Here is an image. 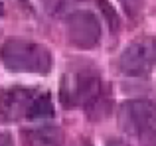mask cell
Here are the masks:
<instances>
[{
    "instance_id": "cell-1",
    "label": "cell",
    "mask_w": 156,
    "mask_h": 146,
    "mask_svg": "<svg viewBox=\"0 0 156 146\" xmlns=\"http://www.w3.org/2000/svg\"><path fill=\"white\" fill-rule=\"evenodd\" d=\"M4 67L18 73H48L51 69V54L46 46L28 40H6L0 47Z\"/></svg>"
},
{
    "instance_id": "cell-2",
    "label": "cell",
    "mask_w": 156,
    "mask_h": 146,
    "mask_svg": "<svg viewBox=\"0 0 156 146\" xmlns=\"http://www.w3.org/2000/svg\"><path fill=\"white\" fill-rule=\"evenodd\" d=\"M61 103L65 107H85L89 115H95L97 107L103 103V85L97 73L91 69L69 71L61 81Z\"/></svg>"
},
{
    "instance_id": "cell-3",
    "label": "cell",
    "mask_w": 156,
    "mask_h": 146,
    "mask_svg": "<svg viewBox=\"0 0 156 146\" xmlns=\"http://www.w3.org/2000/svg\"><path fill=\"white\" fill-rule=\"evenodd\" d=\"M119 67L129 77L148 75L156 67V40L154 38H138L130 46L122 50L119 57Z\"/></svg>"
},
{
    "instance_id": "cell-4",
    "label": "cell",
    "mask_w": 156,
    "mask_h": 146,
    "mask_svg": "<svg viewBox=\"0 0 156 146\" xmlns=\"http://www.w3.org/2000/svg\"><path fill=\"white\" fill-rule=\"evenodd\" d=\"M121 127L130 134L156 128V103L150 99H133L121 107Z\"/></svg>"
},
{
    "instance_id": "cell-5",
    "label": "cell",
    "mask_w": 156,
    "mask_h": 146,
    "mask_svg": "<svg viewBox=\"0 0 156 146\" xmlns=\"http://www.w3.org/2000/svg\"><path fill=\"white\" fill-rule=\"evenodd\" d=\"M67 36L73 46L81 50H91L101 38V26L91 12L79 10L67 18Z\"/></svg>"
},
{
    "instance_id": "cell-6",
    "label": "cell",
    "mask_w": 156,
    "mask_h": 146,
    "mask_svg": "<svg viewBox=\"0 0 156 146\" xmlns=\"http://www.w3.org/2000/svg\"><path fill=\"white\" fill-rule=\"evenodd\" d=\"M36 91L28 87H10L0 91V123H14L26 116Z\"/></svg>"
},
{
    "instance_id": "cell-7",
    "label": "cell",
    "mask_w": 156,
    "mask_h": 146,
    "mask_svg": "<svg viewBox=\"0 0 156 146\" xmlns=\"http://www.w3.org/2000/svg\"><path fill=\"white\" fill-rule=\"evenodd\" d=\"M26 146H63V132L57 127H42L24 132Z\"/></svg>"
},
{
    "instance_id": "cell-8",
    "label": "cell",
    "mask_w": 156,
    "mask_h": 146,
    "mask_svg": "<svg viewBox=\"0 0 156 146\" xmlns=\"http://www.w3.org/2000/svg\"><path fill=\"white\" fill-rule=\"evenodd\" d=\"M26 116L30 120H42V119H50L53 116V105H51V99L50 95H38L36 93L34 99L30 101V107H28V113Z\"/></svg>"
},
{
    "instance_id": "cell-9",
    "label": "cell",
    "mask_w": 156,
    "mask_h": 146,
    "mask_svg": "<svg viewBox=\"0 0 156 146\" xmlns=\"http://www.w3.org/2000/svg\"><path fill=\"white\" fill-rule=\"evenodd\" d=\"M119 2L122 4V8H125L126 14L133 16V18L142 10V0H119Z\"/></svg>"
},
{
    "instance_id": "cell-10",
    "label": "cell",
    "mask_w": 156,
    "mask_h": 146,
    "mask_svg": "<svg viewBox=\"0 0 156 146\" xmlns=\"http://www.w3.org/2000/svg\"><path fill=\"white\" fill-rule=\"evenodd\" d=\"M140 138H142L140 146H156V128H150V130L142 132Z\"/></svg>"
},
{
    "instance_id": "cell-11",
    "label": "cell",
    "mask_w": 156,
    "mask_h": 146,
    "mask_svg": "<svg viewBox=\"0 0 156 146\" xmlns=\"http://www.w3.org/2000/svg\"><path fill=\"white\" fill-rule=\"evenodd\" d=\"M0 146H12V138L8 132H0Z\"/></svg>"
},
{
    "instance_id": "cell-12",
    "label": "cell",
    "mask_w": 156,
    "mask_h": 146,
    "mask_svg": "<svg viewBox=\"0 0 156 146\" xmlns=\"http://www.w3.org/2000/svg\"><path fill=\"white\" fill-rule=\"evenodd\" d=\"M107 146H129V144H126V142H122V140L113 138V140H109V142H107Z\"/></svg>"
},
{
    "instance_id": "cell-13",
    "label": "cell",
    "mask_w": 156,
    "mask_h": 146,
    "mask_svg": "<svg viewBox=\"0 0 156 146\" xmlns=\"http://www.w3.org/2000/svg\"><path fill=\"white\" fill-rule=\"evenodd\" d=\"M0 14H2V2H0Z\"/></svg>"
},
{
    "instance_id": "cell-14",
    "label": "cell",
    "mask_w": 156,
    "mask_h": 146,
    "mask_svg": "<svg viewBox=\"0 0 156 146\" xmlns=\"http://www.w3.org/2000/svg\"><path fill=\"white\" fill-rule=\"evenodd\" d=\"M83 146H87V144H83Z\"/></svg>"
}]
</instances>
